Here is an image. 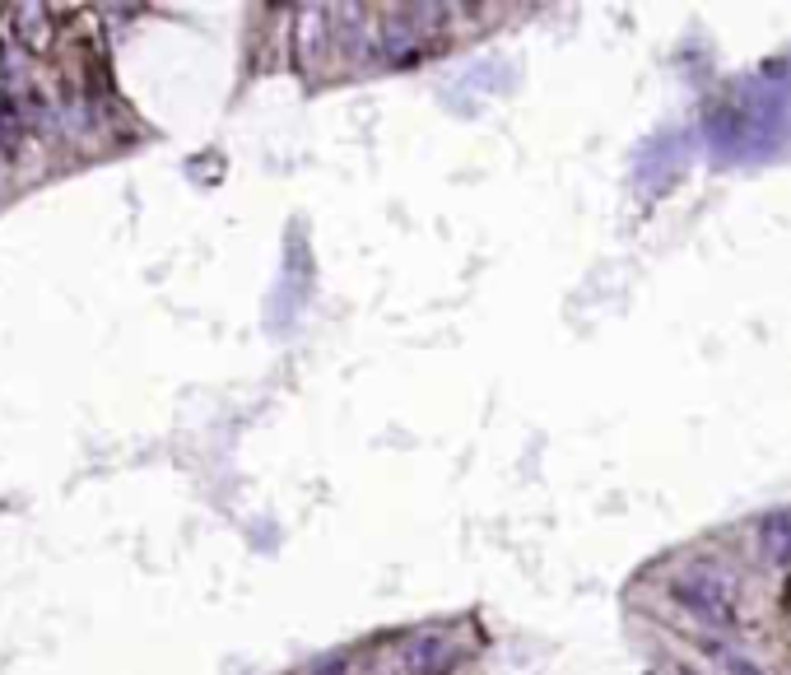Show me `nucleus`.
I'll list each match as a JSON object with an SVG mask.
<instances>
[{
  "label": "nucleus",
  "mask_w": 791,
  "mask_h": 675,
  "mask_svg": "<svg viewBox=\"0 0 791 675\" xmlns=\"http://www.w3.org/2000/svg\"><path fill=\"white\" fill-rule=\"evenodd\" d=\"M671 596L703 624H731L736 620V582L726 578L722 568H708V564L684 568L680 578L671 582Z\"/></svg>",
  "instance_id": "obj_1"
},
{
  "label": "nucleus",
  "mask_w": 791,
  "mask_h": 675,
  "mask_svg": "<svg viewBox=\"0 0 791 675\" xmlns=\"http://www.w3.org/2000/svg\"><path fill=\"white\" fill-rule=\"evenodd\" d=\"M782 517H787V527H791V508H782Z\"/></svg>",
  "instance_id": "obj_4"
},
{
  "label": "nucleus",
  "mask_w": 791,
  "mask_h": 675,
  "mask_svg": "<svg viewBox=\"0 0 791 675\" xmlns=\"http://www.w3.org/2000/svg\"><path fill=\"white\" fill-rule=\"evenodd\" d=\"M759 545H764V554L773 559V564H791V527L782 513H768L764 522H759Z\"/></svg>",
  "instance_id": "obj_2"
},
{
  "label": "nucleus",
  "mask_w": 791,
  "mask_h": 675,
  "mask_svg": "<svg viewBox=\"0 0 791 675\" xmlns=\"http://www.w3.org/2000/svg\"><path fill=\"white\" fill-rule=\"evenodd\" d=\"M726 675H764V671L754 662H745V657H731V662H726Z\"/></svg>",
  "instance_id": "obj_3"
}]
</instances>
